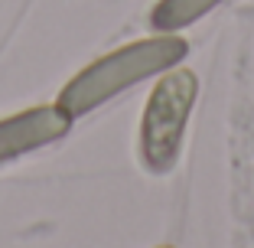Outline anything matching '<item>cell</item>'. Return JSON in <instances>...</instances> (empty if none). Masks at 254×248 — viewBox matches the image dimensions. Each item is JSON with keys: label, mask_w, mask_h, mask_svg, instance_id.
I'll return each mask as SVG.
<instances>
[{"label": "cell", "mask_w": 254, "mask_h": 248, "mask_svg": "<svg viewBox=\"0 0 254 248\" xmlns=\"http://www.w3.org/2000/svg\"><path fill=\"white\" fill-rule=\"evenodd\" d=\"M189 53V43L173 33H160V36H147L137 43H127L114 53L95 59L85 66L78 76H72L62 85L56 105L68 114V118H82V114L95 111L98 105L111 101L124 88L147 82L153 76H163L166 69L180 66Z\"/></svg>", "instance_id": "obj_1"}, {"label": "cell", "mask_w": 254, "mask_h": 248, "mask_svg": "<svg viewBox=\"0 0 254 248\" xmlns=\"http://www.w3.org/2000/svg\"><path fill=\"white\" fill-rule=\"evenodd\" d=\"M195 98L199 79L186 66L166 69L153 85L140 118V160L150 173H170L176 166Z\"/></svg>", "instance_id": "obj_2"}, {"label": "cell", "mask_w": 254, "mask_h": 248, "mask_svg": "<svg viewBox=\"0 0 254 248\" xmlns=\"http://www.w3.org/2000/svg\"><path fill=\"white\" fill-rule=\"evenodd\" d=\"M72 128V118L59 105H36L0 118V164L33 154L53 141H62Z\"/></svg>", "instance_id": "obj_3"}, {"label": "cell", "mask_w": 254, "mask_h": 248, "mask_svg": "<svg viewBox=\"0 0 254 248\" xmlns=\"http://www.w3.org/2000/svg\"><path fill=\"white\" fill-rule=\"evenodd\" d=\"M218 3L222 0H160L150 10V26L157 33H180L192 26L195 20H202L205 13H212Z\"/></svg>", "instance_id": "obj_4"}, {"label": "cell", "mask_w": 254, "mask_h": 248, "mask_svg": "<svg viewBox=\"0 0 254 248\" xmlns=\"http://www.w3.org/2000/svg\"><path fill=\"white\" fill-rule=\"evenodd\" d=\"M163 248H170V245H163Z\"/></svg>", "instance_id": "obj_5"}]
</instances>
